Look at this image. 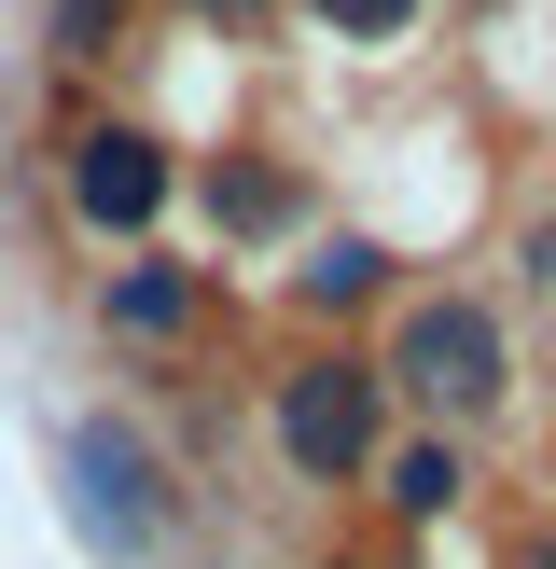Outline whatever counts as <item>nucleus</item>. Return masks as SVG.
I'll return each instance as SVG.
<instances>
[{
  "label": "nucleus",
  "instance_id": "1",
  "mask_svg": "<svg viewBox=\"0 0 556 569\" xmlns=\"http://www.w3.org/2000/svg\"><path fill=\"white\" fill-rule=\"evenodd\" d=\"M278 459H292L306 487L361 472L376 459V376H361V361H306V376L278 389Z\"/></svg>",
  "mask_w": 556,
  "mask_h": 569
},
{
  "label": "nucleus",
  "instance_id": "2",
  "mask_svg": "<svg viewBox=\"0 0 556 569\" xmlns=\"http://www.w3.org/2000/svg\"><path fill=\"white\" fill-rule=\"evenodd\" d=\"M70 500H83V528H98L111 556H153V528H167L153 445H139V431H111V417H83V431H70Z\"/></svg>",
  "mask_w": 556,
  "mask_h": 569
},
{
  "label": "nucleus",
  "instance_id": "3",
  "mask_svg": "<svg viewBox=\"0 0 556 569\" xmlns=\"http://www.w3.org/2000/svg\"><path fill=\"white\" fill-rule=\"evenodd\" d=\"M389 376H404L417 403L473 417V403L500 389V320H487V306H459V292H445V306H417V320H404V348H389Z\"/></svg>",
  "mask_w": 556,
  "mask_h": 569
},
{
  "label": "nucleus",
  "instance_id": "4",
  "mask_svg": "<svg viewBox=\"0 0 556 569\" xmlns=\"http://www.w3.org/2000/svg\"><path fill=\"white\" fill-rule=\"evenodd\" d=\"M70 209L98 222V237L153 222V209H167V153H153L139 126H98V139H70Z\"/></svg>",
  "mask_w": 556,
  "mask_h": 569
},
{
  "label": "nucleus",
  "instance_id": "5",
  "mask_svg": "<svg viewBox=\"0 0 556 569\" xmlns=\"http://www.w3.org/2000/svg\"><path fill=\"white\" fill-rule=\"evenodd\" d=\"M195 320V278L181 264H126L111 278V333H181Z\"/></svg>",
  "mask_w": 556,
  "mask_h": 569
},
{
  "label": "nucleus",
  "instance_id": "6",
  "mask_svg": "<svg viewBox=\"0 0 556 569\" xmlns=\"http://www.w3.org/2000/svg\"><path fill=\"white\" fill-rule=\"evenodd\" d=\"M389 500H404V515H445V500H459V445H404V459H389Z\"/></svg>",
  "mask_w": 556,
  "mask_h": 569
},
{
  "label": "nucleus",
  "instance_id": "7",
  "mask_svg": "<svg viewBox=\"0 0 556 569\" xmlns=\"http://www.w3.org/2000/svg\"><path fill=\"white\" fill-rule=\"evenodd\" d=\"M361 292H376V250H361V237L306 250V306H361Z\"/></svg>",
  "mask_w": 556,
  "mask_h": 569
},
{
  "label": "nucleus",
  "instance_id": "8",
  "mask_svg": "<svg viewBox=\"0 0 556 569\" xmlns=\"http://www.w3.org/2000/svg\"><path fill=\"white\" fill-rule=\"evenodd\" d=\"M222 222H237V237H265V222H292V181H278V167H237V181H222Z\"/></svg>",
  "mask_w": 556,
  "mask_h": 569
},
{
  "label": "nucleus",
  "instance_id": "9",
  "mask_svg": "<svg viewBox=\"0 0 556 569\" xmlns=\"http://www.w3.org/2000/svg\"><path fill=\"white\" fill-rule=\"evenodd\" d=\"M111 28H126V0H56V56H111Z\"/></svg>",
  "mask_w": 556,
  "mask_h": 569
},
{
  "label": "nucleus",
  "instance_id": "10",
  "mask_svg": "<svg viewBox=\"0 0 556 569\" xmlns=\"http://www.w3.org/2000/svg\"><path fill=\"white\" fill-rule=\"evenodd\" d=\"M306 14H320V28H348V42H389L417 0H306Z\"/></svg>",
  "mask_w": 556,
  "mask_h": 569
},
{
  "label": "nucleus",
  "instance_id": "11",
  "mask_svg": "<svg viewBox=\"0 0 556 569\" xmlns=\"http://www.w3.org/2000/svg\"><path fill=\"white\" fill-rule=\"evenodd\" d=\"M528 264H543V292H556V222H543V237H528Z\"/></svg>",
  "mask_w": 556,
  "mask_h": 569
},
{
  "label": "nucleus",
  "instance_id": "12",
  "mask_svg": "<svg viewBox=\"0 0 556 569\" xmlns=\"http://www.w3.org/2000/svg\"><path fill=\"white\" fill-rule=\"evenodd\" d=\"M222 14H237V0H222Z\"/></svg>",
  "mask_w": 556,
  "mask_h": 569
}]
</instances>
